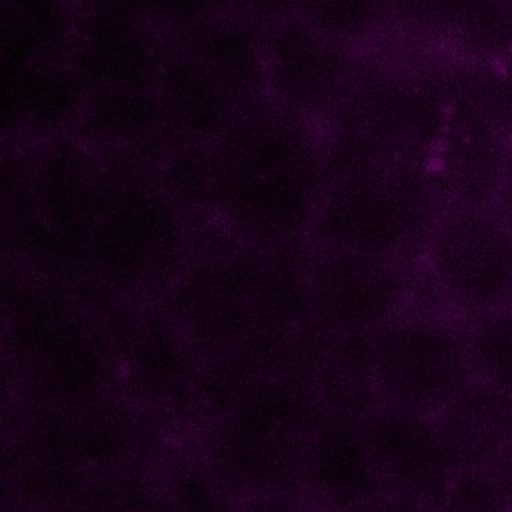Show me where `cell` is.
Masks as SVG:
<instances>
[{
  "label": "cell",
  "instance_id": "6da1fadb",
  "mask_svg": "<svg viewBox=\"0 0 512 512\" xmlns=\"http://www.w3.org/2000/svg\"><path fill=\"white\" fill-rule=\"evenodd\" d=\"M324 184L320 130L264 98L210 144L206 216L244 242L292 244L308 236Z\"/></svg>",
  "mask_w": 512,
  "mask_h": 512
},
{
  "label": "cell",
  "instance_id": "7a4b0ae2",
  "mask_svg": "<svg viewBox=\"0 0 512 512\" xmlns=\"http://www.w3.org/2000/svg\"><path fill=\"white\" fill-rule=\"evenodd\" d=\"M438 218L414 166L328 178L308 240L314 248L406 266L422 260Z\"/></svg>",
  "mask_w": 512,
  "mask_h": 512
},
{
  "label": "cell",
  "instance_id": "3957f363",
  "mask_svg": "<svg viewBox=\"0 0 512 512\" xmlns=\"http://www.w3.org/2000/svg\"><path fill=\"white\" fill-rule=\"evenodd\" d=\"M324 412L308 378L270 376L222 416L216 474L246 498L302 490L304 456Z\"/></svg>",
  "mask_w": 512,
  "mask_h": 512
},
{
  "label": "cell",
  "instance_id": "277c9868",
  "mask_svg": "<svg viewBox=\"0 0 512 512\" xmlns=\"http://www.w3.org/2000/svg\"><path fill=\"white\" fill-rule=\"evenodd\" d=\"M368 376L376 402L436 416L472 380L464 328L402 310L368 336Z\"/></svg>",
  "mask_w": 512,
  "mask_h": 512
},
{
  "label": "cell",
  "instance_id": "5b68a950",
  "mask_svg": "<svg viewBox=\"0 0 512 512\" xmlns=\"http://www.w3.org/2000/svg\"><path fill=\"white\" fill-rule=\"evenodd\" d=\"M438 298L466 320L512 304V228L478 212L438 218L422 256Z\"/></svg>",
  "mask_w": 512,
  "mask_h": 512
},
{
  "label": "cell",
  "instance_id": "8992f818",
  "mask_svg": "<svg viewBox=\"0 0 512 512\" xmlns=\"http://www.w3.org/2000/svg\"><path fill=\"white\" fill-rule=\"evenodd\" d=\"M358 62L356 46L296 16L264 26L266 96L320 132L346 100Z\"/></svg>",
  "mask_w": 512,
  "mask_h": 512
},
{
  "label": "cell",
  "instance_id": "52a82bcc",
  "mask_svg": "<svg viewBox=\"0 0 512 512\" xmlns=\"http://www.w3.org/2000/svg\"><path fill=\"white\" fill-rule=\"evenodd\" d=\"M406 266L314 248L306 264V312L332 336H370L406 310Z\"/></svg>",
  "mask_w": 512,
  "mask_h": 512
},
{
  "label": "cell",
  "instance_id": "ba28073f",
  "mask_svg": "<svg viewBox=\"0 0 512 512\" xmlns=\"http://www.w3.org/2000/svg\"><path fill=\"white\" fill-rule=\"evenodd\" d=\"M362 432L384 494L438 510L460 466L436 416L376 402L362 414Z\"/></svg>",
  "mask_w": 512,
  "mask_h": 512
},
{
  "label": "cell",
  "instance_id": "9c48e42d",
  "mask_svg": "<svg viewBox=\"0 0 512 512\" xmlns=\"http://www.w3.org/2000/svg\"><path fill=\"white\" fill-rule=\"evenodd\" d=\"M164 34L116 0H82L72 34V70L80 94L156 88Z\"/></svg>",
  "mask_w": 512,
  "mask_h": 512
},
{
  "label": "cell",
  "instance_id": "30bf717a",
  "mask_svg": "<svg viewBox=\"0 0 512 512\" xmlns=\"http://www.w3.org/2000/svg\"><path fill=\"white\" fill-rule=\"evenodd\" d=\"M72 134L102 158L130 160L154 170L180 142L166 124L154 88L80 94Z\"/></svg>",
  "mask_w": 512,
  "mask_h": 512
},
{
  "label": "cell",
  "instance_id": "8fae6325",
  "mask_svg": "<svg viewBox=\"0 0 512 512\" xmlns=\"http://www.w3.org/2000/svg\"><path fill=\"white\" fill-rule=\"evenodd\" d=\"M300 486L330 512H358L384 494L364 440L362 414L346 408L324 412L304 456Z\"/></svg>",
  "mask_w": 512,
  "mask_h": 512
},
{
  "label": "cell",
  "instance_id": "7c38bea8",
  "mask_svg": "<svg viewBox=\"0 0 512 512\" xmlns=\"http://www.w3.org/2000/svg\"><path fill=\"white\" fill-rule=\"evenodd\" d=\"M164 36L224 88L240 108L268 98L264 26L220 10Z\"/></svg>",
  "mask_w": 512,
  "mask_h": 512
},
{
  "label": "cell",
  "instance_id": "4fadbf2b",
  "mask_svg": "<svg viewBox=\"0 0 512 512\" xmlns=\"http://www.w3.org/2000/svg\"><path fill=\"white\" fill-rule=\"evenodd\" d=\"M156 96L166 124L180 142H216L240 112L238 102L164 36Z\"/></svg>",
  "mask_w": 512,
  "mask_h": 512
},
{
  "label": "cell",
  "instance_id": "5bb4252c",
  "mask_svg": "<svg viewBox=\"0 0 512 512\" xmlns=\"http://www.w3.org/2000/svg\"><path fill=\"white\" fill-rule=\"evenodd\" d=\"M460 470H490L512 452V396L480 380L436 414Z\"/></svg>",
  "mask_w": 512,
  "mask_h": 512
},
{
  "label": "cell",
  "instance_id": "9a60e30c",
  "mask_svg": "<svg viewBox=\"0 0 512 512\" xmlns=\"http://www.w3.org/2000/svg\"><path fill=\"white\" fill-rule=\"evenodd\" d=\"M398 0H290L292 16L346 44H364L384 30Z\"/></svg>",
  "mask_w": 512,
  "mask_h": 512
},
{
  "label": "cell",
  "instance_id": "2e32d148",
  "mask_svg": "<svg viewBox=\"0 0 512 512\" xmlns=\"http://www.w3.org/2000/svg\"><path fill=\"white\" fill-rule=\"evenodd\" d=\"M472 378L512 396V304L466 320Z\"/></svg>",
  "mask_w": 512,
  "mask_h": 512
},
{
  "label": "cell",
  "instance_id": "e0dca14e",
  "mask_svg": "<svg viewBox=\"0 0 512 512\" xmlns=\"http://www.w3.org/2000/svg\"><path fill=\"white\" fill-rule=\"evenodd\" d=\"M120 6L160 30L162 34L180 30L214 12H220L216 0H116Z\"/></svg>",
  "mask_w": 512,
  "mask_h": 512
},
{
  "label": "cell",
  "instance_id": "ac0fdd59",
  "mask_svg": "<svg viewBox=\"0 0 512 512\" xmlns=\"http://www.w3.org/2000/svg\"><path fill=\"white\" fill-rule=\"evenodd\" d=\"M238 512H330L304 490L250 496Z\"/></svg>",
  "mask_w": 512,
  "mask_h": 512
},
{
  "label": "cell",
  "instance_id": "d6986e66",
  "mask_svg": "<svg viewBox=\"0 0 512 512\" xmlns=\"http://www.w3.org/2000/svg\"><path fill=\"white\" fill-rule=\"evenodd\" d=\"M220 10L248 18L260 26L292 16L290 0H216Z\"/></svg>",
  "mask_w": 512,
  "mask_h": 512
},
{
  "label": "cell",
  "instance_id": "ffe728a7",
  "mask_svg": "<svg viewBox=\"0 0 512 512\" xmlns=\"http://www.w3.org/2000/svg\"><path fill=\"white\" fill-rule=\"evenodd\" d=\"M358 512H438V510L428 506V504L408 500V498H402V496L380 494L376 500H372L368 506H364Z\"/></svg>",
  "mask_w": 512,
  "mask_h": 512
}]
</instances>
